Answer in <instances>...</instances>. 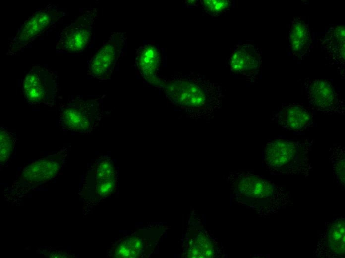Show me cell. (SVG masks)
<instances>
[{
    "label": "cell",
    "mask_w": 345,
    "mask_h": 258,
    "mask_svg": "<svg viewBox=\"0 0 345 258\" xmlns=\"http://www.w3.org/2000/svg\"><path fill=\"white\" fill-rule=\"evenodd\" d=\"M103 113V100L101 98H69L60 106L58 126L66 131L90 132L99 125Z\"/></svg>",
    "instance_id": "3"
},
{
    "label": "cell",
    "mask_w": 345,
    "mask_h": 258,
    "mask_svg": "<svg viewBox=\"0 0 345 258\" xmlns=\"http://www.w3.org/2000/svg\"><path fill=\"white\" fill-rule=\"evenodd\" d=\"M162 86L172 101L191 111L198 119L210 117L221 104L222 90L218 85L201 77L167 81Z\"/></svg>",
    "instance_id": "1"
},
{
    "label": "cell",
    "mask_w": 345,
    "mask_h": 258,
    "mask_svg": "<svg viewBox=\"0 0 345 258\" xmlns=\"http://www.w3.org/2000/svg\"><path fill=\"white\" fill-rule=\"evenodd\" d=\"M160 63V50L153 43H146L137 50L135 66L143 78L148 81L156 82Z\"/></svg>",
    "instance_id": "16"
},
{
    "label": "cell",
    "mask_w": 345,
    "mask_h": 258,
    "mask_svg": "<svg viewBox=\"0 0 345 258\" xmlns=\"http://www.w3.org/2000/svg\"><path fill=\"white\" fill-rule=\"evenodd\" d=\"M60 14L51 6L36 11L20 27L16 35L10 41V53L21 50L49 29L59 18Z\"/></svg>",
    "instance_id": "9"
},
{
    "label": "cell",
    "mask_w": 345,
    "mask_h": 258,
    "mask_svg": "<svg viewBox=\"0 0 345 258\" xmlns=\"http://www.w3.org/2000/svg\"><path fill=\"white\" fill-rule=\"evenodd\" d=\"M303 86L306 99L312 110L324 115H345V101L329 81L307 80Z\"/></svg>",
    "instance_id": "6"
},
{
    "label": "cell",
    "mask_w": 345,
    "mask_h": 258,
    "mask_svg": "<svg viewBox=\"0 0 345 258\" xmlns=\"http://www.w3.org/2000/svg\"><path fill=\"white\" fill-rule=\"evenodd\" d=\"M188 253L189 257L206 258L211 257L214 251L210 242L206 237L199 235L193 241Z\"/></svg>",
    "instance_id": "19"
},
{
    "label": "cell",
    "mask_w": 345,
    "mask_h": 258,
    "mask_svg": "<svg viewBox=\"0 0 345 258\" xmlns=\"http://www.w3.org/2000/svg\"><path fill=\"white\" fill-rule=\"evenodd\" d=\"M288 50L294 57L302 59L310 51L312 39L309 25L300 17L291 21L288 36Z\"/></svg>",
    "instance_id": "15"
},
{
    "label": "cell",
    "mask_w": 345,
    "mask_h": 258,
    "mask_svg": "<svg viewBox=\"0 0 345 258\" xmlns=\"http://www.w3.org/2000/svg\"><path fill=\"white\" fill-rule=\"evenodd\" d=\"M205 10L211 15H218L227 10L230 2L226 0H204L202 2Z\"/></svg>",
    "instance_id": "20"
},
{
    "label": "cell",
    "mask_w": 345,
    "mask_h": 258,
    "mask_svg": "<svg viewBox=\"0 0 345 258\" xmlns=\"http://www.w3.org/2000/svg\"><path fill=\"white\" fill-rule=\"evenodd\" d=\"M261 63L257 47L250 43H240L232 50L229 64L233 73L250 79L258 74Z\"/></svg>",
    "instance_id": "12"
},
{
    "label": "cell",
    "mask_w": 345,
    "mask_h": 258,
    "mask_svg": "<svg viewBox=\"0 0 345 258\" xmlns=\"http://www.w3.org/2000/svg\"><path fill=\"white\" fill-rule=\"evenodd\" d=\"M66 153L61 150L56 154L36 160L24 166L19 182L35 185L52 179L61 169Z\"/></svg>",
    "instance_id": "11"
},
{
    "label": "cell",
    "mask_w": 345,
    "mask_h": 258,
    "mask_svg": "<svg viewBox=\"0 0 345 258\" xmlns=\"http://www.w3.org/2000/svg\"><path fill=\"white\" fill-rule=\"evenodd\" d=\"M330 160L334 176L339 185L345 186V147L339 143L334 144L329 149Z\"/></svg>",
    "instance_id": "17"
},
{
    "label": "cell",
    "mask_w": 345,
    "mask_h": 258,
    "mask_svg": "<svg viewBox=\"0 0 345 258\" xmlns=\"http://www.w3.org/2000/svg\"><path fill=\"white\" fill-rule=\"evenodd\" d=\"M345 26H331L320 37L321 46L330 61L343 66L345 64Z\"/></svg>",
    "instance_id": "14"
},
{
    "label": "cell",
    "mask_w": 345,
    "mask_h": 258,
    "mask_svg": "<svg viewBox=\"0 0 345 258\" xmlns=\"http://www.w3.org/2000/svg\"><path fill=\"white\" fill-rule=\"evenodd\" d=\"M96 182L97 192L99 195L107 196L113 191L115 185V177L98 180Z\"/></svg>",
    "instance_id": "22"
},
{
    "label": "cell",
    "mask_w": 345,
    "mask_h": 258,
    "mask_svg": "<svg viewBox=\"0 0 345 258\" xmlns=\"http://www.w3.org/2000/svg\"><path fill=\"white\" fill-rule=\"evenodd\" d=\"M97 11L88 10L71 24L62 30L56 44V49L70 53L86 49L91 42Z\"/></svg>",
    "instance_id": "7"
},
{
    "label": "cell",
    "mask_w": 345,
    "mask_h": 258,
    "mask_svg": "<svg viewBox=\"0 0 345 258\" xmlns=\"http://www.w3.org/2000/svg\"><path fill=\"white\" fill-rule=\"evenodd\" d=\"M141 244L138 239H132L128 241L127 244L120 245L115 252L118 257H134L136 250L140 249Z\"/></svg>",
    "instance_id": "21"
},
{
    "label": "cell",
    "mask_w": 345,
    "mask_h": 258,
    "mask_svg": "<svg viewBox=\"0 0 345 258\" xmlns=\"http://www.w3.org/2000/svg\"><path fill=\"white\" fill-rule=\"evenodd\" d=\"M16 142L14 135L3 126L0 128V163L4 164L9 159Z\"/></svg>",
    "instance_id": "18"
},
{
    "label": "cell",
    "mask_w": 345,
    "mask_h": 258,
    "mask_svg": "<svg viewBox=\"0 0 345 258\" xmlns=\"http://www.w3.org/2000/svg\"><path fill=\"white\" fill-rule=\"evenodd\" d=\"M58 88V76L40 65L30 68L23 83L24 95L30 106H53Z\"/></svg>",
    "instance_id": "4"
},
{
    "label": "cell",
    "mask_w": 345,
    "mask_h": 258,
    "mask_svg": "<svg viewBox=\"0 0 345 258\" xmlns=\"http://www.w3.org/2000/svg\"><path fill=\"white\" fill-rule=\"evenodd\" d=\"M314 140H290L275 138L268 141L263 151L265 167L274 174H290L307 176L312 167L309 151Z\"/></svg>",
    "instance_id": "2"
},
{
    "label": "cell",
    "mask_w": 345,
    "mask_h": 258,
    "mask_svg": "<svg viewBox=\"0 0 345 258\" xmlns=\"http://www.w3.org/2000/svg\"><path fill=\"white\" fill-rule=\"evenodd\" d=\"M232 183L235 190L241 196L252 200H265L269 204L278 206L283 190L279 187L256 175L250 173L235 172Z\"/></svg>",
    "instance_id": "8"
},
{
    "label": "cell",
    "mask_w": 345,
    "mask_h": 258,
    "mask_svg": "<svg viewBox=\"0 0 345 258\" xmlns=\"http://www.w3.org/2000/svg\"><path fill=\"white\" fill-rule=\"evenodd\" d=\"M126 39L124 33H113L91 58L88 74L100 80L108 79L124 54Z\"/></svg>",
    "instance_id": "5"
},
{
    "label": "cell",
    "mask_w": 345,
    "mask_h": 258,
    "mask_svg": "<svg viewBox=\"0 0 345 258\" xmlns=\"http://www.w3.org/2000/svg\"><path fill=\"white\" fill-rule=\"evenodd\" d=\"M345 217L335 218L323 234L320 242V247L327 257H345Z\"/></svg>",
    "instance_id": "13"
},
{
    "label": "cell",
    "mask_w": 345,
    "mask_h": 258,
    "mask_svg": "<svg viewBox=\"0 0 345 258\" xmlns=\"http://www.w3.org/2000/svg\"><path fill=\"white\" fill-rule=\"evenodd\" d=\"M272 121L287 131L302 132L314 127L313 116L303 105L282 104L274 113Z\"/></svg>",
    "instance_id": "10"
}]
</instances>
